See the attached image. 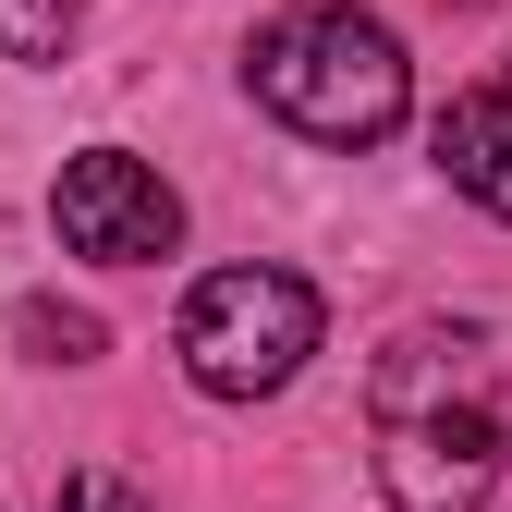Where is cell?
Returning <instances> with one entry per match:
<instances>
[{
    "instance_id": "1",
    "label": "cell",
    "mask_w": 512,
    "mask_h": 512,
    "mask_svg": "<svg viewBox=\"0 0 512 512\" xmlns=\"http://www.w3.org/2000/svg\"><path fill=\"white\" fill-rule=\"evenodd\" d=\"M366 439H378V500L391 512H488L512 427H500V366L476 317H415L366 366Z\"/></svg>"
},
{
    "instance_id": "2",
    "label": "cell",
    "mask_w": 512,
    "mask_h": 512,
    "mask_svg": "<svg viewBox=\"0 0 512 512\" xmlns=\"http://www.w3.org/2000/svg\"><path fill=\"white\" fill-rule=\"evenodd\" d=\"M244 86H256V110H281L305 147H378V135H403V110H415V61H403V37L378 13L305 0V13L256 25Z\"/></svg>"
},
{
    "instance_id": "3",
    "label": "cell",
    "mask_w": 512,
    "mask_h": 512,
    "mask_svg": "<svg viewBox=\"0 0 512 512\" xmlns=\"http://www.w3.org/2000/svg\"><path fill=\"white\" fill-rule=\"evenodd\" d=\"M317 281L305 269H208L196 293H183V330H171V354H183V378H196L208 403H269L281 378L317 354Z\"/></svg>"
},
{
    "instance_id": "4",
    "label": "cell",
    "mask_w": 512,
    "mask_h": 512,
    "mask_svg": "<svg viewBox=\"0 0 512 512\" xmlns=\"http://www.w3.org/2000/svg\"><path fill=\"white\" fill-rule=\"evenodd\" d=\"M49 220L74 256H98V269H147V256L183 244V196L135 159V147H74L49 183Z\"/></svg>"
},
{
    "instance_id": "5",
    "label": "cell",
    "mask_w": 512,
    "mask_h": 512,
    "mask_svg": "<svg viewBox=\"0 0 512 512\" xmlns=\"http://www.w3.org/2000/svg\"><path fill=\"white\" fill-rule=\"evenodd\" d=\"M427 147H439V171H452V183H464V196H476L488 220H512V110H500V86H464V98H439Z\"/></svg>"
},
{
    "instance_id": "6",
    "label": "cell",
    "mask_w": 512,
    "mask_h": 512,
    "mask_svg": "<svg viewBox=\"0 0 512 512\" xmlns=\"http://www.w3.org/2000/svg\"><path fill=\"white\" fill-rule=\"evenodd\" d=\"M13 342H25L37 366H98V342H110V330H98L86 305H49V293H25V305H13Z\"/></svg>"
},
{
    "instance_id": "7",
    "label": "cell",
    "mask_w": 512,
    "mask_h": 512,
    "mask_svg": "<svg viewBox=\"0 0 512 512\" xmlns=\"http://www.w3.org/2000/svg\"><path fill=\"white\" fill-rule=\"evenodd\" d=\"M86 25V0H0V61H61Z\"/></svg>"
},
{
    "instance_id": "8",
    "label": "cell",
    "mask_w": 512,
    "mask_h": 512,
    "mask_svg": "<svg viewBox=\"0 0 512 512\" xmlns=\"http://www.w3.org/2000/svg\"><path fill=\"white\" fill-rule=\"evenodd\" d=\"M61 512H147V488L110 476V464H74V476H61Z\"/></svg>"
},
{
    "instance_id": "9",
    "label": "cell",
    "mask_w": 512,
    "mask_h": 512,
    "mask_svg": "<svg viewBox=\"0 0 512 512\" xmlns=\"http://www.w3.org/2000/svg\"><path fill=\"white\" fill-rule=\"evenodd\" d=\"M500 110H512V74H500Z\"/></svg>"
}]
</instances>
